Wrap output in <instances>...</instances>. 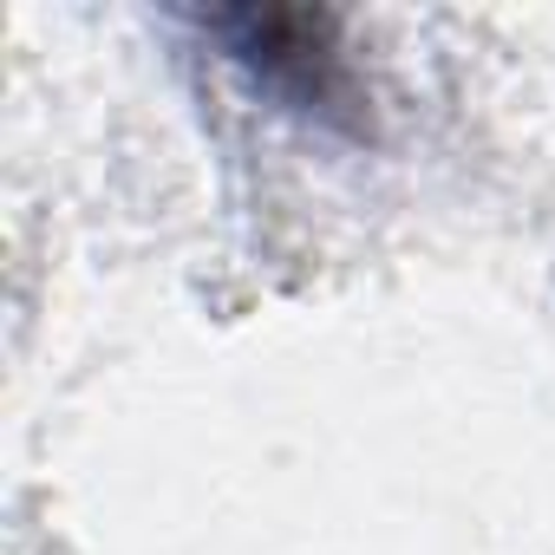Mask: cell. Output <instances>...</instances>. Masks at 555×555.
I'll return each mask as SVG.
<instances>
[{
    "mask_svg": "<svg viewBox=\"0 0 555 555\" xmlns=\"http://www.w3.org/2000/svg\"><path fill=\"white\" fill-rule=\"evenodd\" d=\"M203 34L235 60L255 86L288 99L314 118H360V79L327 40V14H203Z\"/></svg>",
    "mask_w": 555,
    "mask_h": 555,
    "instance_id": "obj_1",
    "label": "cell"
}]
</instances>
